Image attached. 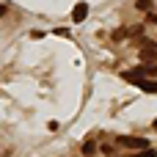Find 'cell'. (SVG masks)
<instances>
[{
	"mask_svg": "<svg viewBox=\"0 0 157 157\" xmlns=\"http://www.w3.org/2000/svg\"><path fill=\"white\" fill-rule=\"evenodd\" d=\"M119 146L121 149H146L149 141L146 138H135V135H124V138H119Z\"/></svg>",
	"mask_w": 157,
	"mask_h": 157,
	"instance_id": "1",
	"label": "cell"
},
{
	"mask_svg": "<svg viewBox=\"0 0 157 157\" xmlns=\"http://www.w3.org/2000/svg\"><path fill=\"white\" fill-rule=\"evenodd\" d=\"M86 17H88V3H77V6L72 8V19H75V22H83Z\"/></svg>",
	"mask_w": 157,
	"mask_h": 157,
	"instance_id": "2",
	"label": "cell"
},
{
	"mask_svg": "<svg viewBox=\"0 0 157 157\" xmlns=\"http://www.w3.org/2000/svg\"><path fill=\"white\" fill-rule=\"evenodd\" d=\"M141 91H146V94H157V80H152V77H144V80H138L135 83Z\"/></svg>",
	"mask_w": 157,
	"mask_h": 157,
	"instance_id": "3",
	"label": "cell"
},
{
	"mask_svg": "<svg viewBox=\"0 0 157 157\" xmlns=\"http://www.w3.org/2000/svg\"><path fill=\"white\" fill-rule=\"evenodd\" d=\"M141 61H144V63H157V50H155V44H152V47H141Z\"/></svg>",
	"mask_w": 157,
	"mask_h": 157,
	"instance_id": "4",
	"label": "cell"
},
{
	"mask_svg": "<svg viewBox=\"0 0 157 157\" xmlns=\"http://www.w3.org/2000/svg\"><path fill=\"white\" fill-rule=\"evenodd\" d=\"M135 8L144 11V14H149L152 11V0H135Z\"/></svg>",
	"mask_w": 157,
	"mask_h": 157,
	"instance_id": "5",
	"label": "cell"
},
{
	"mask_svg": "<svg viewBox=\"0 0 157 157\" xmlns=\"http://www.w3.org/2000/svg\"><path fill=\"white\" fill-rule=\"evenodd\" d=\"M94 152H97V144H94V141H86V144H83V155L91 157Z\"/></svg>",
	"mask_w": 157,
	"mask_h": 157,
	"instance_id": "6",
	"label": "cell"
},
{
	"mask_svg": "<svg viewBox=\"0 0 157 157\" xmlns=\"http://www.w3.org/2000/svg\"><path fill=\"white\" fill-rule=\"evenodd\" d=\"M132 157H157V152L146 146V149H138V155H132Z\"/></svg>",
	"mask_w": 157,
	"mask_h": 157,
	"instance_id": "7",
	"label": "cell"
},
{
	"mask_svg": "<svg viewBox=\"0 0 157 157\" xmlns=\"http://www.w3.org/2000/svg\"><path fill=\"white\" fill-rule=\"evenodd\" d=\"M141 33H144V25H130V36L132 39H138Z\"/></svg>",
	"mask_w": 157,
	"mask_h": 157,
	"instance_id": "8",
	"label": "cell"
},
{
	"mask_svg": "<svg viewBox=\"0 0 157 157\" xmlns=\"http://www.w3.org/2000/svg\"><path fill=\"white\" fill-rule=\"evenodd\" d=\"M149 22H152V25H157V11H149Z\"/></svg>",
	"mask_w": 157,
	"mask_h": 157,
	"instance_id": "9",
	"label": "cell"
},
{
	"mask_svg": "<svg viewBox=\"0 0 157 157\" xmlns=\"http://www.w3.org/2000/svg\"><path fill=\"white\" fill-rule=\"evenodd\" d=\"M3 14H6V6H0V17H3Z\"/></svg>",
	"mask_w": 157,
	"mask_h": 157,
	"instance_id": "10",
	"label": "cell"
},
{
	"mask_svg": "<svg viewBox=\"0 0 157 157\" xmlns=\"http://www.w3.org/2000/svg\"><path fill=\"white\" fill-rule=\"evenodd\" d=\"M155 130H157V121H155Z\"/></svg>",
	"mask_w": 157,
	"mask_h": 157,
	"instance_id": "11",
	"label": "cell"
}]
</instances>
